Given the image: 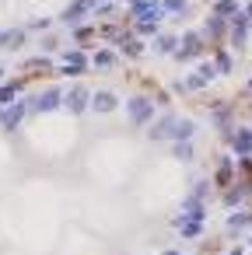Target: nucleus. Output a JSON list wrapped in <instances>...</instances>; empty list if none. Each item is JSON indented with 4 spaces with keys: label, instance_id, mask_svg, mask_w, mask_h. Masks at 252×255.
Returning <instances> with one entry per match:
<instances>
[{
    "label": "nucleus",
    "instance_id": "nucleus-21",
    "mask_svg": "<svg viewBox=\"0 0 252 255\" xmlns=\"http://www.w3.org/2000/svg\"><path fill=\"white\" fill-rule=\"evenodd\" d=\"M207 35H224V18H210L207 21Z\"/></svg>",
    "mask_w": 252,
    "mask_h": 255
},
{
    "label": "nucleus",
    "instance_id": "nucleus-14",
    "mask_svg": "<svg viewBox=\"0 0 252 255\" xmlns=\"http://www.w3.org/2000/svg\"><path fill=\"white\" fill-rule=\"evenodd\" d=\"M91 105H95V112H112L119 102H116L112 91H98V95H91Z\"/></svg>",
    "mask_w": 252,
    "mask_h": 255
},
{
    "label": "nucleus",
    "instance_id": "nucleus-34",
    "mask_svg": "<svg viewBox=\"0 0 252 255\" xmlns=\"http://www.w3.org/2000/svg\"><path fill=\"white\" fill-rule=\"evenodd\" d=\"M249 88H252V81H249Z\"/></svg>",
    "mask_w": 252,
    "mask_h": 255
},
{
    "label": "nucleus",
    "instance_id": "nucleus-23",
    "mask_svg": "<svg viewBox=\"0 0 252 255\" xmlns=\"http://www.w3.org/2000/svg\"><path fill=\"white\" fill-rule=\"evenodd\" d=\"M175 157L179 161H193V147L189 143H175Z\"/></svg>",
    "mask_w": 252,
    "mask_h": 255
},
{
    "label": "nucleus",
    "instance_id": "nucleus-33",
    "mask_svg": "<svg viewBox=\"0 0 252 255\" xmlns=\"http://www.w3.org/2000/svg\"><path fill=\"white\" fill-rule=\"evenodd\" d=\"M161 255H179V252H161Z\"/></svg>",
    "mask_w": 252,
    "mask_h": 255
},
{
    "label": "nucleus",
    "instance_id": "nucleus-31",
    "mask_svg": "<svg viewBox=\"0 0 252 255\" xmlns=\"http://www.w3.org/2000/svg\"><path fill=\"white\" fill-rule=\"evenodd\" d=\"M245 18H249V21H252V0H249V7H245Z\"/></svg>",
    "mask_w": 252,
    "mask_h": 255
},
{
    "label": "nucleus",
    "instance_id": "nucleus-12",
    "mask_svg": "<svg viewBox=\"0 0 252 255\" xmlns=\"http://www.w3.org/2000/svg\"><path fill=\"white\" fill-rule=\"evenodd\" d=\"M25 42V28H4L0 32V49H18Z\"/></svg>",
    "mask_w": 252,
    "mask_h": 255
},
{
    "label": "nucleus",
    "instance_id": "nucleus-16",
    "mask_svg": "<svg viewBox=\"0 0 252 255\" xmlns=\"http://www.w3.org/2000/svg\"><path fill=\"white\" fill-rule=\"evenodd\" d=\"M193 129H196V126H193V119H179V123H175V129H172V136H175L179 143H189Z\"/></svg>",
    "mask_w": 252,
    "mask_h": 255
},
{
    "label": "nucleus",
    "instance_id": "nucleus-4",
    "mask_svg": "<svg viewBox=\"0 0 252 255\" xmlns=\"http://www.w3.org/2000/svg\"><path fill=\"white\" fill-rule=\"evenodd\" d=\"M203 217H207V213H203V203L189 196V199H182V217H175V224H182V220H193V224H200Z\"/></svg>",
    "mask_w": 252,
    "mask_h": 255
},
{
    "label": "nucleus",
    "instance_id": "nucleus-9",
    "mask_svg": "<svg viewBox=\"0 0 252 255\" xmlns=\"http://www.w3.org/2000/svg\"><path fill=\"white\" fill-rule=\"evenodd\" d=\"M25 109L28 105H11V109H4V112H0V123H4V129H18V123H21V116H25Z\"/></svg>",
    "mask_w": 252,
    "mask_h": 255
},
{
    "label": "nucleus",
    "instance_id": "nucleus-24",
    "mask_svg": "<svg viewBox=\"0 0 252 255\" xmlns=\"http://www.w3.org/2000/svg\"><path fill=\"white\" fill-rule=\"evenodd\" d=\"M112 60H116V56H112V53H105V49H102V53H98V56H95V67H102V70H105V67H112Z\"/></svg>",
    "mask_w": 252,
    "mask_h": 255
},
{
    "label": "nucleus",
    "instance_id": "nucleus-13",
    "mask_svg": "<svg viewBox=\"0 0 252 255\" xmlns=\"http://www.w3.org/2000/svg\"><path fill=\"white\" fill-rule=\"evenodd\" d=\"M84 67H88V60H84V53H81V49H74V53H67V63H63V74H74V77H77V74H81Z\"/></svg>",
    "mask_w": 252,
    "mask_h": 255
},
{
    "label": "nucleus",
    "instance_id": "nucleus-35",
    "mask_svg": "<svg viewBox=\"0 0 252 255\" xmlns=\"http://www.w3.org/2000/svg\"><path fill=\"white\" fill-rule=\"evenodd\" d=\"M0 74H4V70H0Z\"/></svg>",
    "mask_w": 252,
    "mask_h": 255
},
{
    "label": "nucleus",
    "instance_id": "nucleus-15",
    "mask_svg": "<svg viewBox=\"0 0 252 255\" xmlns=\"http://www.w3.org/2000/svg\"><path fill=\"white\" fill-rule=\"evenodd\" d=\"M235 14H242L238 0H217L214 4V18H235Z\"/></svg>",
    "mask_w": 252,
    "mask_h": 255
},
{
    "label": "nucleus",
    "instance_id": "nucleus-7",
    "mask_svg": "<svg viewBox=\"0 0 252 255\" xmlns=\"http://www.w3.org/2000/svg\"><path fill=\"white\" fill-rule=\"evenodd\" d=\"M231 147H235L238 157H249V154H252V129H238V133L231 136Z\"/></svg>",
    "mask_w": 252,
    "mask_h": 255
},
{
    "label": "nucleus",
    "instance_id": "nucleus-3",
    "mask_svg": "<svg viewBox=\"0 0 252 255\" xmlns=\"http://www.w3.org/2000/svg\"><path fill=\"white\" fill-rule=\"evenodd\" d=\"M60 102H63V95H60L56 88H49V91H42V95L32 102V112H53Z\"/></svg>",
    "mask_w": 252,
    "mask_h": 255
},
{
    "label": "nucleus",
    "instance_id": "nucleus-26",
    "mask_svg": "<svg viewBox=\"0 0 252 255\" xmlns=\"http://www.w3.org/2000/svg\"><path fill=\"white\" fill-rule=\"evenodd\" d=\"M165 11H175V14H186V0H165Z\"/></svg>",
    "mask_w": 252,
    "mask_h": 255
},
{
    "label": "nucleus",
    "instance_id": "nucleus-11",
    "mask_svg": "<svg viewBox=\"0 0 252 255\" xmlns=\"http://www.w3.org/2000/svg\"><path fill=\"white\" fill-rule=\"evenodd\" d=\"M175 123H179V119H175V116L168 112V116H165L161 123H154V129H147V136H151V140H165V136H172Z\"/></svg>",
    "mask_w": 252,
    "mask_h": 255
},
{
    "label": "nucleus",
    "instance_id": "nucleus-27",
    "mask_svg": "<svg viewBox=\"0 0 252 255\" xmlns=\"http://www.w3.org/2000/svg\"><path fill=\"white\" fill-rule=\"evenodd\" d=\"M14 91H18V84H7V88H0V105H7V102L14 98Z\"/></svg>",
    "mask_w": 252,
    "mask_h": 255
},
{
    "label": "nucleus",
    "instance_id": "nucleus-8",
    "mask_svg": "<svg viewBox=\"0 0 252 255\" xmlns=\"http://www.w3.org/2000/svg\"><path fill=\"white\" fill-rule=\"evenodd\" d=\"M91 7H95V0H77V4H70V7L63 11V21H67V25H77L81 14H88Z\"/></svg>",
    "mask_w": 252,
    "mask_h": 255
},
{
    "label": "nucleus",
    "instance_id": "nucleus-32",
    "mask_svg": "<svg viewBox=\"0 0 252 255\" xmlns=\"http://www.w3.org/2000/svg\"><path fill=\"white\" fill-rule=\"evenodd\" d=\"M144 4H147V0H133V7H144Z\"/></svg>",
    "mask_w": 252,
    "mask_h": 255
},
{
    "label": "nucleus",
    "instance_id": "nucleus-22",
    "mask_svg": "<svg viewBox=\"0 0 252 255\" xmlns=\"http://www.w3.org/2000/svg\"><path fill=\"white\" fill-rule=\"evenodd\" d=\"M158 53H175V39L172 35H161L158 39Z\"/></svg>",
    "mask_w": 252,
    "mask_h": 255
},
{
    "label": "nucleus",
    "instance_id": "nucleus-20",
    "mask_svg": "<svg viewBox=\"0 0 252 255\" xmlns=\"http://www.w3.org/2000/svg\"><path fill=\"white\" fill-rule=\"evenodd\" d=\"M228 178H231V157H224V161H221V168H217V182H221V185H228Z\"/></svg>",
    "mask_w": 252,
    "mask_h": 255
},
{
    "label": "nucleus",
    "instance_id": "nucleus-10",
    "mask_svg": "<svg viewBox=\"0 0 252 255\" xmlns=\"http://www.w3.org/2000/svg\"><path fill=\"white\" fill-rule=\"evenodd\" d=\"M245 35H249V18H245V11H242V14H235V18H231V42H235V46H242V42H245Z\"/></svg>",
    "mask_w": 252,
    "mask_h": 255
},
{
    "label": "nucleus",
    "instance_id": "nucleus-17",
    "mask_svg": "<svg viewBox=\"0 0 252 255\" xmlns=\"http://www.w3.org/2000/svg\"><path fill=\"white\" fill-rule=\"evenodd\" d=\"M249 224H252V213H249V210H242V213H231V217H228V231H245Z\"/></svg>",
    "mask_w": 252,
    "mask_h": 255
},
{
    "label": "nucleus",
    "instance_id": "nucleus-29",
    "mask_svg": "<svg viewBox=\"0 0 252 255\" xmlns=\"http://www.w3.org/2000/svg\"><path fill=\"white\" fill-rule=\"evenodd\" d=\"M154 28H158V25H144V21H140V25H137V32H140V35H151V32H154Z\"/></svg>",
    "mask_w": 252,
    "mask_h": 255
},
{
    "label": "nucleus",
    "instance_id": "nucleus-19",
    "mask_svg": "<svg viewBox=\"0 0 252 255\" xmlns=\"http://www.w3.org/2000/svg\"><path fill=\"white\" fill-rule=\"evenodd\" d=\"M175 227H179L186 238H200V231H203V227H200V224H193V220H182V224H175Z\"/></svg>",
    "mask_w": 252,
    "mask_h": 255
},
{
    "label": "nucleus",
    "instance_id": "nucleus-5",
    "mask_svg": "<svg viewBox=\"0 0 252 255\" xmlns=\"http://www.w3.org/2000/svg\"><path fill=\"white\" fill-rule=\"evenodd\" d=\"M182 46H186V49H175V56H179V60H193V56H200V53H203V39H200L196 32H189V35L182 39Z\"/></svg>",
    "mask_w": 252,
    "mask_h": 255
},
{
    "label": "nucleus",
    "instance_id": "nucleus-30",
    "mask_svg": "<svg viewBox=\"0 0 252 255\" xmlns=\"http://www.w3.org/2000/svg\"><path fill=\"white\" fill-rule=\"evenodd\" d=\"M123 49H126V53H130V56H137V53H140V49H144V46H140V42H130V46H123Z\"/></svg>",
    "mask_w": 252,
    "mask_h": 255
},
{
    "label": "nucleus",
    "instance_id": "nucleus-2",
    "mask_svg": "<svg viewBox=\"0 0 252 255\" xmlns=\"http://www.w3.org/2000/svg\"><path fill=\"white\" fill-rule=\"evenodd\" d=\"M88 98H91V95H88V88H81V84H74V88H70V95L63 98V105H67V109H70L74 116H81V112L88 109Z\"/></svg>",
    "mask_w": 252,
    "mask_h": 255
},
{
    "label": "nucleus",
    "instance_id": "nucleus-25",
    "mask_svg": "<svg viewBox=\"0 0 252 255\" xmlns=\"http://www.w3.org/2000/svg\"><path fill=\"white\" fill-rule=\"evenodd\" d=\"M245 196H249V189H231V192H228V206H235V203H242Z\"/></svg>",
    "mask_w": 252,
    "mask_h": 255
},
{
    "label": "nucleus",
    "instance_id": "nucleus-6",
    "mask_svg": "<svg viewBox=\"0 0 252 255\" xmlns=\"http://www.w3.org/2000/svg\"><path fill=\"white\" fill-rule=\"evenodd\" d=\"M133 14H137L144 25H158L161 14H165V4H144V7H133Z\"/></svg>",
    "mask_w": 252,
    "mask_h": 255
},
{
    "label": "nucleus",
    "instance_id": "nucleus-1",
    "mask_svg": "<svg viewBox=\"0 0 252 255\" xmlns=\"http://www.w3.org/2000/svg\"><path fill=\"white\" fill-rule=\"evenodd\" d=\"M126 112H130V119H133L137 126H144V123L154 116V102H147V98H130V102H126Z\"/></svg>",
    "mask_w": 252,
    "mask_h": 255
},
{
    "label": "nucleus",
    "instance_id": "nucleus-18",
    "mask_svg": "<svg viewBox=\"0 0 252 255\" xmlns=\"http://www.w3.org/2000/svg\"><path fill=\"white\" fill-rule=\"evenodd\" d=\"M210 77H214V67H200V70H196V74L186 81V88H203Z\"/></svg>",
    "mask_w": 252,
    "mask_h": 255
},
{
    "label": "nucleus",
    "instance_id": "nucleus-28",
    "mask_svg": "<svg viewBox=\"0 0 252 255\" xmlns=\"http://www.w3.org/2000/svg\"><path fill=\"white\" fill-rule=\"evenodd\" d=\"M217 70H221V74H228V70H231V60H228V53H217Z\"/></svg>",
    "mask_w": 252,
    "mask_h": 255
}]
</instances>
